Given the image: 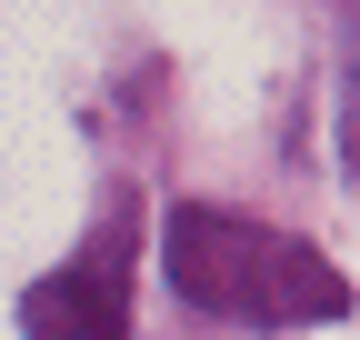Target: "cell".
<instances>
[{"label": "cell", "instance_id": "1", "mask_svg": "<svg viewBox=\"0 0 360 340\" xmlns=\"http://www.w3.org/2000/svg\"><path fill=\"white\" fill-rule=\"evenodd\" d=\"M170 280L180 301H200L220 320H340L350 310V280L300 240H270L240 210H210V200H180L170 210Z\"/></svg>", "mask_w": 360, "mask_h": 340}, {"label": "cell", "instance_id": "2", "mask_svg": "<svg viewBox=\"0 0 360 340\" xmlns=\"http://www.w3.org/2000/svg\"><path fill=\"white\" fill-rule=\"evenodd\" d=\"M20 330H30V340H130L120 240H90L80 261H60L51 280H30V290H20Z\"/></svg>", "mask_w": 360, "mask_h": 340}]
</instances>
